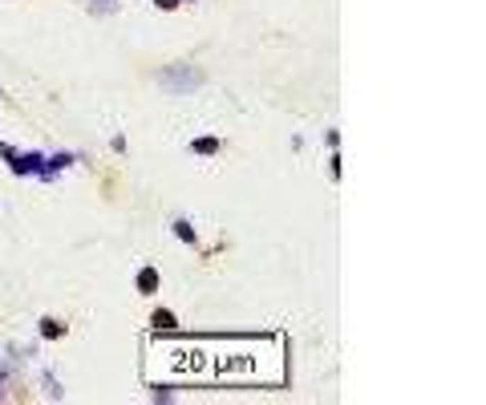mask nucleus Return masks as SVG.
<instances>
[{
    "instance_id": "f8f14e48",
    "label": "nucleus",
    "mask_w": 486,
    "mask_h": 405,
    "mask_svg": "<svg viewBox=\"0 0 486 405\" xmlns=\"http://www.w3.org/2000/svg\"><path fill=\"white\" fill-rule=\"evenodd\" d=\"M8 154H13V146H8V142H0V158H8Z\"/></svg>"
},
{
    "instance_id": "4468645a",
    "label": "nucleus",
    "mask_w": 486,
    "mask_h": 405,
    "mask_svg": "<svg viewBox=\"0 0 486 405\" xmlns=\"http://www.w3.org/2000/svg\"><path fill=\"white\" fill-rule=\"evenodd\" d=\"M183 4H195V0H183Z\"/></svg>"
},
{
    "instance_id": "f03ea898",
    "label": "nucleus",
    "mask_w": 486,
    "mask_h": 405,
    "mask_svg": "<svg viewBox=\"0 0 486 405\" xmlns=\"http://www.w3.org/2000/svg\"><path fill=\"white\" fill-rule=\"evenodd\" d=\"M4 163H8V170H13L17 179H41V174H45V154H41V150H29V154H17V150H13Z\"/></svg>"
},
{
    "instance_id": "9d476101",
    "label": "nucleus",
    "mask_w": 486,
    "mask_h": 405,
    "mask_svg": "<svg viewBox=\"0 0 486 405\" xmlns=\"http://www.w3.org/2000/svg\"><path fill=\"white\" fill-rule=\"evenodd\" d=\"M179 4H183V0H154V8H159V13H175Z\"/></svg>"
},
{
    "instance_id": "6e6552de",
    "label": "nucleus",
    "mask_w": 486,
    "mask_h": 405,
    "mask_svg": "<svg viewBox=\"0 0 486 405\" xmlns=\"http://www.w3.org/2000/svg\"><path fill=\"white\" fill-rule=\"evenodd\" d=\"M110 13H118L114 0H93V17H110Z\"/></svg>"
},
{
    "instance_id": "1a4fd4ad",
    "label": "nucleus",
    "mask_w": 486,
    "mask_h": 405,
    "mask_svg": "<svg viewBox=\"0 0 486 405\" xmlns=\"http://www.w3.org/2000/svg\"><path fill=\"white\" fill-rule=\"evenodd\" d=\"M328 167H332V174H337V179L345 174V163H341V150H332V163H328Z\"/></svg>"
},
{
    "instance_id": "20e7f679",
    "label": "nucleus",
    "mask_w": 486,
    "mask_h": 405,
    "mask_svg": "<svg viewBox=\"0 0 486 405\" xmlns=\"http://www.w3.org/2000/svg\"><path fill=\"white\" fill-rule=\"evenodd\" d=\"M170 227H175V235L183 239L186 247H203V243H199V231H195V223H191V219H175Z\"/></svg>"
},
{
    "instance_id": "39448f33",
    "label": "nucleus",
    "mask_w": 486,
    "mask_h": 405,
    "mask_svg": "<svg viewBox=\"0 0 486 405\" xmlns=\"http://www.w3.org/2000/svg\"><path fill=\"white\" fill-rule=\"evenodd\" d=\"M134 288H138V292H146V296H150V292H159V272H154V267H138Z\"/></svg>"
},
{
    "instance_id": "2eb2a0df",
    "label": "nucleus",
    "mask_w": 486,
    "mask_h": 405,
    "mask_svg": "<svg viewBox=\"0 0 486 405\" xmlns=\"http://www.w3.org/2000/svg\"><path fill=\"white\" fill-rule=\"evenodd\" d=\"M0 97H4V94H0Z\"/></svg>"
},
{
    "instance_id": "f257e3e1",
    "label": "nucleus",
    "mask_w": 486,
    "mask_h": 405,
    "mask_svg": "<svg viewBox=\"0 0 486 405\" xmlns=\"http://www.w3.org/2000/svg\"><path fill=\"white\" fill-rule=\"evenodd\" d=\"M203 81L207 77H203V69H195V65H166V69H159V85L166 94H195Z\"/></svg>"
},
{
    "instance_id": "423d86ee",
    "label": "nucleus",
    "mask_w": 486,
    "mask_h": 405,
    "mask_svg": "<svg viewBox=\"0 0 486 405\" xmlns=\"http://www.w3.org/2000/svg\"><path fill=\"white\" fill-rule=\"evenodd\" d=\"M41 336H65V324H61V320H41Z\"/></svg>"
},
{
    "instance_id": "7ed1b4c3",
    "label": "nucleus",
    "mask_w": 486,
    "mask_h": 405,
    "mask_svg": "<svg viewBox=\"0 0 486 405\" xmlns=\"http://www.w3.org/2000/svg\"><path fill=\"white\" fill-rule=\"evenodd\" d=\"M219 138H215V134H199V138H195V142H191V154H199V158H211V154H219Z\"/></svg>"
},
{
    "instance_id": "0eeeda50",
    "label": "nucleus",
    "mask_w": 486,
    "mask_h": 405,
    "mask_svg": "<svg viewBox=\"0 0 486 405\" xmlns=\"http://www.w3.org/2000/svg\"><path fill=\"white\" fill-rule=\"evenodd\" d=\"M179 320H175V312H166V308H159L154 312V329H175Z\"/></svg>"
},
{
    "instance_id": "9b49d317",
    "label": "nucleus",
    "mask_w": 486,
    "mask_h": 405,
    "mask_svg": "<svg viewBox=\"0 0 486 405\" xmlns=\"http://www.w3.org/2000/svg\"><path fill=\"white\" fill-rule=\"evenodd\" d=\"M324 142H328V150H341V134H337V130H328V134H324Z\"/></svg>"
},
{
    "instance_id": "ddd939ff",
    "label": "nucleus",
    "mask_w": 486,
    "mask_h": 405,
    "mask_svg": "<svg viewBox=\"0 0 486 405\" xmlns=\"http://www.w3.org/2000/svg\"><path fill=\"white\" fill-rule=\"evenodd\" d=\"M0 377H4V369H0ZM0 397H4V385H0Z\"/></svg>"
}]
</instances>
